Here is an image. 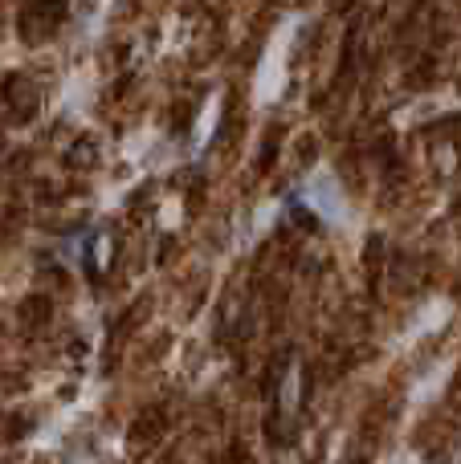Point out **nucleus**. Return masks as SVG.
<instances>
[{
  "instance_id": "f257e3e1",
  "label": "nucleus",
  "mask_w": 461,
  "mask_h": 464,
  "mask_svg": "<svg viewBox=\"0 0 461 464\" xmlns=\"http://www.w3.org/2000/svg\"><path fill=\"white\" fill-rule=\"evenodd\" d=\"M65 13H70V0H29L16 16V33L29 45H41L65 24Z\"/></svg>"
},
{
  "instance_id": "f03ea898",
  "label": "nucleus",
  "mask_w": 461,
  "mask_h": 464,
  "mask_svg": "<svg viewBox=\"0 0 461 464\" xmlns=\"http://www.w3.org/2000/svg\"><path fill=\"white\" fill-rule=\"evenodd\" d=\"M0 102H5V111L13 114L8 122H33L41 111V90L33 86L25 73H5V82H0Z\"/></svg>"
},
{
  "instance_id": "7ed1b4c3",
  "label": "nucleus",
  "mask_w": 461,
  "mask_h": 464,
  "mask_svg": "<svg viewBox=\"0 0 461 464\" xmlns=\"http://www.w3.org/2000/svg\"><path fill=\"white\" fill-rule=\"evenodd\" d=\"M160 436H163V411L152 408V411H143V416L131 424V436H127V440H131V449H135V452H143V449H152Z\"/></svg>"
},
{
  "instance_id": "20e7f679",
  "label": "nucleus",
  "mask_w": 461,
  "mask_h": 464,
  "mask_svg": "<svg viewBox=\"0 0 461 464\" xmlns=\"http://www.w3.org/2000/svg\"><path fill=\"white\" fill-rule=\"evenodd\" d=\"M41 318L49 322V302H45V297H29V302L21 305V322H25V326L33 330V326H37Z\"/></svg>"
}]
</instances>
